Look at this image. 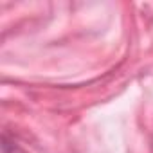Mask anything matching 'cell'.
<instances>
[{"instance_id": "6da1fadb", "label": "cell", "mask_w": 153, "mask_h": 153, "mask_svg": "<svg viewBox=\"0 0 153 153\" xmlns=\"http://www.w3.org/2000/svg\"><path fill=\"white\" fill-rule=\"evenodd\" d=\"M2 153H25V151H22L16 144L9 142V140L4 137V139H2Z\"/></svg>"}]
</instances>
